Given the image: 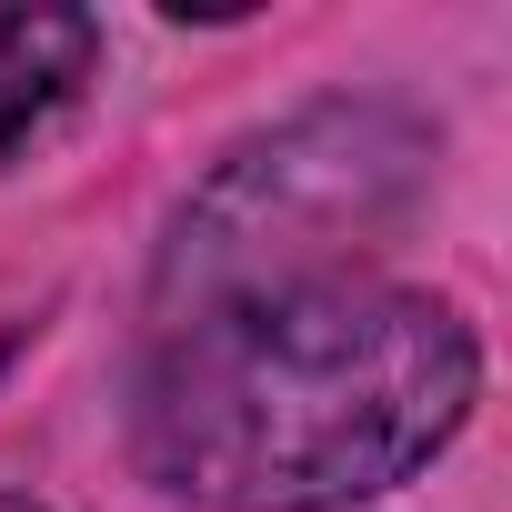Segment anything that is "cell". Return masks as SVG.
<instances>
[{
	"mask_svg": "<svg viewBox=\"0 0 512 512\" xmlns=\"http://www.w3.org/2000/svg\"><path fill=\"white\" fill-rule=\"evenodd\" d=\"M0 512H41V502H31V492H0Z\"/></svg>",
	"mask_w": 512,
	"mask_h": 512,
	"instance_id": "obj_4",
	"label": "cell"
},
{
	"mask_svg": "<svg viewBox=\"0 0 512 512\" xmlns=\"http://www.w3.org/2000/svg\"><path fill=\"white\" fill-rule=\"evenodd\" d=\"M482 402V342L442 292L322 272L201 302L131 392V462L201 512H352L402 492Z\"/></svg>",
	"mask_w": 512,
	"mask_h": 512,
	"instance_id": "obj_1",
	"label": "cell"
},
{
	"mask_svg": "<svg viewBox=\"0 0 512 512\" xmlns=\"http://www.w3.org/2000/svg\"><path fill=\"white\" fill-rule=\"evenodd\" d=\"M432 181V141L382 111V101H312L282 131L241 141L161 241V312L241 302V292H282L352 272V251H372Z\"/></svg>",
	"mask_w": 512,
	"mask_h": 512,
	"instance_id": "obj_2",
	"label": "cell"
},
{
	"mask_svg": "<svg viewBox=\"0 0 512 512\" xmlns=\"http://www.w3.org/2000/svg\"><path fill=\"white\" fill-rule=\"evenodd\" d=\"M91 11L71 0H0V161H11L91 71Z\"/></svg>",
	"mask_w": 512,
	"mask_h": 512,
	"instance_id": "obj_3",
	"label": "cell"
}]
</instances>
